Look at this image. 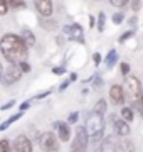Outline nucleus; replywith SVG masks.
Here are the masks:
<instances>
[{"instance_id":"a19ab883","label":"nucleus","mask_w":143,"mask_h":152,"mask_svg":"<svg viewBox=\"0 0 143 152\" xmlns=\"http://www.w3.org/2000/svg\"><path fill=\"white\" fill-rule=\"evenodd\" d=\"M7 2H9V0H7Z\"/></svg>"},{"instance_id":"c9c22d12","label":"nucleus","mask_w":143,"mask_h":152,"mask_svg":"<svg viewBox=\"0 0 143 152\" xmlns=\"http://www.w3.org/2000/svg\"><path fill=\"white\" fill-rule=\"evenodd\" d=\"M69 83H71L69 80H67V81H62V83H61V86H59V90H61V91H64V90L69 86Z\"/></svg>"},{"instance_id":"cd10ccee","label":"nucleus","mask_w":143,"mask_h":152,"mask_svg":"<svg viewBox=\"0 0 143 152\" xmlns=\"http://www.w3.org/2000/svg\"><path fill=\"white\" fill-rule=\"evenodd\" d=\"M111 19H113L115 24H121V20H123V14H121V12H116V14H113Z\"/></svg>"},{"instance_id":"2eb2a0df","label":"nucleus","mask_w":143,"mask_h":152,"mask_svg":"<svg viewBox=\"0 0 143 152\" xmlns=\"http://www.w3.org/2000/svg\"><path fill=\"white\" fill-rule=\"evenodd\" d=\"M20 117H22V113L19 112V113H14V115H10V117H9L7 120H4V122L0 124V132L7 130V129H9V127H10L12 124H15V122H17L19 118H20Z\"/></svg>"},{"instance_id":"9b49d317","label":"nucleus","mask_w":143,"mask_h":152,"mask_svg":"<svg viewBox=\"0 0 143 152\" xmlns=\"http://www.w3.org/2000/svg\"><path fill=\"white\" fill-rule=\"evenodd\" d=\"M111 120H113V125H115V130L118 137H128L130 135V124H126L125 120L118 118L116 115H111Z\"/></svg>"},{"instance_id":"6e6552de","label":"nucleus","mask_w":143,"mask_h":152,"mask_svg":"<svg viewBox=\"0 0 143 152\" xmlns=\"http://www.w3.org/2000/svg\"><path fill=\"white\" fill-rule=\"evenodd\" d=\"M62 32L69 41H74V42H84V32L83 27L79 24H69V26H64L62 27Z\"/></svg>"},{"instance_id":"423d86ee","label":"nucleus","mask_w":143,"mask_h":152,"mask_svg":"<svg viewBox=\"0 0 143 152\" xmlns=\"http://www.w3.org/2000/svg\"><path fill=\"white\" fill-rule=\"evenodd\" d=\"M88 134L84 130V127H79L76 129V135H74V140L71 144V151L69 152H88Z\"/></svg>"},{"instance_id":"7c9ffc66","label":"nucleus","mask_w":143,"mask_h":152,"mask_svg":"<svg viewBox=\"0 0 143 152\" xmlns=\"http://www.w3.org/2000/svg\"><path fill=\"white\" fill-rule=\"evenodd\" d=\"M131 36H133V31H128V32H125V34L120 37V42H125V41H128Z\"/></svg>"},{"instance_id":"7ed1b4c3","label":"nucleus","mask_w":143,"mask_h":152,"mask_svg":"<svg viewBox=\"0 0 143 152\" xmlns=\"http://www.w3.org/2000/svg\"><path fill=\"white\" fill-rule=\"evenodd\" d=\"M84 130H86L88 139L91 142H99L103 139V134H105V118H103V115L91 113L86 120Z\"/></svg>"},{"instance_id":"4468645a","label":"nucleus","mask_w":143,"mask_h":152,"mask_svg":"<svg viewBox=\"0 0 143 152\" xmlns=\"http://www.w3.org/2000/svg\"><path fill=\"white\" fill-rule=\"evenodd\" d=\"M19 37L24 41V44L27 46V48H32L34 44H35V36L34 32L30 31L29 27H22L20 29V34H19Z\"/></svg>"},{"instance_id":"72a5a7b5","label":"nucleus","mask_w":143,"mask_h":152,"mask_svg":"<svg viewBox=\"0 0 143 152\" xmlns=\"http://www.w3.org/2000/svg\"><path fill=\"white\" fill-rule=\"evenodd\" d=\"M49 95H51V90H47V91H44V93H39L37 96H35V100H42V98L49 96Z\"/></svg>"},{"instance_id":"4be33fe9","label":"nucleus","mask_w":143,"mask_h":152,"mask_svg":"<svg viewBox=\"0 0 143 152\" xmlns=\"http://www.w3.org/2000/svg\"><path fill=\"white\" fill-rule=\"evenodd\" d=\"M10 10V7L7 4V0H0V15H7Z\"/></svg>"},{"instance_id":"f704fd0d","label":"nucleus","mask_w":143,"mask_h":152,"mask_svg":"<svg viewBox=\"0 0 143 152\" xmlns=\"http://www.w3.org/2000/svg\"><path fill=\"white\" fill-rule=\"evenodd\" d=\"M93 61H94V64H99V63H101V54H99V53H94Z\"/></svg>"},{"instance_id":"bb28decb","label":"nucleus","mask_w":143,"mask_h":152,"mask_svg":"<svg viewBox=\"0 0 143 152\" xmlns=\"http://www.w3.org/2000/svg\"><path fill=\"white\" fill-rule=\"evenodd\" d=\"M142 7V0H131V10L133 12H138Z\"/></svg>"},{"instance_id":"f03ea898","label":"nucleus","mask_w":143,"mask_h":152,"mask_svg":"<svg viewBox=\"0 0 143 152\" xmlns=\"http://www.w3.org/2000/svg\"><path fill=\"white\" fill-rule=\"evenodd\" d=\"M123 93H125V98H128V102L136 110L143 105V91H142V85L138 81V78L126 76L125 86H123Z\"/></svg>"},{"instance_id":"ea45409f","label":"nucleus","mask_w":143,"mask_h":152,"mask_svg":"<svg viewBox=\"0 0 143 152\" xmlns=\"http://www.w3.org/2000/svg\"><path fill=\"white\" fill-rule=\"evenodd\" d=\"M2 73H4V66H2V63H0V78H2Z\"/></svg>"},{"instance_id":"dca6fc26","label":"nucleus","mask_w":143,"mask_h":152,"mask_svg":"<svg viewBox=\"0 0 143 152\" xmlns=\"http://www.w3.org/2000/svg\"><path fill=\"white\" fill-rule=\"evenodd\" d=\"M116 61H118V53H116L115 49H111L110 53H108V56H106L105 63H106V66H108V68H113V66L116 64Z\"/></svg>"},{"instance_id":"1a4fd4ad","label":"nucleus","mask_w":143,"mask_h":152,"mask_svg":"<svg viewBox=\"0 0 143 152\" xmlns=\"http://www.w3.org/2000/svg\"><path fill=\"white\" fill-rule=\"evenodd\" d=\"M34 5H35V10L39 12L40 17H51L54 12L52 0H34Z\"/></svg>"},{"instance_id":"2f4dec72","label":"nucleus","mask_w":143,"mask_h":152,"mask_svg":"<svg viewBox=\"0 0 143 152\" xmlns=\"http://www.w3.org/2000/svg\"><path fill=\"white\" fill-rule=\"evenodd\" d=\"M120 69H121V73H123V75H128V73H130V66H128L126 63H121Z\"/></svg>"},{"instance_id":"0eeeda50","label":"nucleus","mask_w":143,"mask_h":152,"mask_svg":"<svg viewBox=\"0 0 143 152\" xmlns=\"http://www.w3.org/2000/svg\"><path fill=\"white\" fill-rule=\"evenodd\" d=\"M10 149L12 152H34L32 140L27 135H24V134L17 135L14 139V142H10Z\"/></svg>"},{"instance_id":"58836bf2","label":"nucleus","mask_w":143,"mask_h":152,"mask_svg":"<svg viewBox=\"0 0 143 152\" xmlns=\"http://www.w3.org/2000/svg\"><path fill=\"white\" fill-rule=\"evenodd\" d=\"M130 24H131V26H135V24H136V17H131V19H130Z\"/></svg>"},{"instance_id":"a878e982","label":"nucleus","mask_w":143,"mask_h":152,"mask_svg":"<svg viewBox=\"0 0 143 152\" xmlns=\"http://www.w3.org/2000/svg\"><path fill=\"white\" fill-rule=\"evenodd\" d=\"M17 66L20 68V71H22V75H24V73H29V71H30V64H29L27 61H25V63H20V64H17Z\"/></svg>"},{"instance_id":"f3484780","label":"nucleus","mask_w":143,"mask_h":152,"mask_svg":"<svg viewBox=\"0 0 143 152\" xmlns=\"http://www.w3.org/2000/svg\"><path fill=\"white\" fill-rule=\"evenodd\" d=\"M121 120H125L126 124H130L133 120V110L130 108V107H123L121 108V117H120Z\"/></svg>"},{"instance_id":"f8f14e48","label":"nucleus","mask_w":143,"mask_h":152,"mask_svg":"<svg viewBox=\"0 0 143 152\" xmlns=\"http://www.w3.org/2000/svg\"><path fill=\"white\" fill-rule=\"evenodd\" d=\"M99 152H118V142H116L115 135H108L106 139L101 140V147Z\"/></svg>"},{"instance_id":"c756f323","label":"nucleus","mask_w":143,"mask_h":152,"mask_svg":"<svg viewBox=\"0 0 143 152\" xmlns=\"http://www.w3.org/2000/svg\"><path fill=\"white\" fill-rule=\"evenodd\" d=\"M15 103H17L15 100H10V102H7L5 105H2V107H0V110H4V112H5V110H10V108H12V107H14Z\"/></svg>"},{"instance_id":"20e7f679","label":"nucleus","mask_w":143,"mask_h":152,"mask_svg":"<svg viewBox=\"0 0 143 152\" xmlns=\"http://www.w3.org/2000/svg\"><path fill=\"white\" fill-rule=\"evenodd\" d=\"M39 147L42 152H59V140L54 132H44L39 137Z\"/></svg>"},{"instance_id":"4c0bfd02","label":"nucleus","mask_w":143,"mask_h":152,"mask_svg":"<svg viewBox=\"0 0 143 152\" xmlns=\"http://www.w3.org/2000/svg\"><path fill=\"white\" fill-rule=\"evenodd\" d=\"M77 80V75L76 73H71V76H69V81H76Z\"/></svg>"},{"instance_id":"39448f33","label":"nucleus","mask_w":143,"mask_h":152,"mask_svg":"<svg viewBox=\"0 0 143 152\" xmlns=\"http://www.w3.org/2000/svg\"><path fill=\"white\" fill-rule=\"evenodd\" d=\"M20 78H22V71L17 64H9L7 69H4L2 73V78H0V83L4 85V86H12L14 83L20 81Z\"/></svg>"},{"instance_id":"412c9836","label":"nucleus","mask_w":143,"mask_h":152,"mask_svg":"<svg viewBox=\"0 0 143 152\" xmlns=\"http://www.w3.org/2000/svg\"><path fill=\"white\" fill-rule=\"evenodd\" d=\"M0 152H12L10 142L7 140V139H0Z\"/></svg>"},{"instance_id":"a211bd4d","label":"nucleus","mask_w":143,"mask_h":152,"mask_svg":"<svg viewBox=\"0 0 143 152\" xmlns=\"http://www.w3.org/2000/svg\"><path fill=\"white\" fill-rule=\"evenodd\" d=\"M106 112V100H98V103L94 105V110H93V113H98V115H103Z\"/></svg>"},{"instance_id":"5701e85b","label":"nucleus","mask_w":143,"mask_h":152,"mask_svg":"<svg viewBox=\"0 0 143 152\" xmlns=\"http://www.w3.org/2000/svg\"><path fill=\"white\" fill-rule=\"evenodd\" d=\"M105 20H106V17H105V14L101 12V14L98 15V29L101 31V32L105 31Z\"/></svg>"},{"instance_id":"473e14b6","label":"nucleus","mask_w":143,"mask_h":152,"mask_svg":"<svg viewBox=\"0 0 143 152\" xmlns=\"http://www.w3.org/2000/svg\"><path fill=\"white\" fill-rule=\"evenodd\" d=\"M52 73H54V75H64L66 69H64L62 66H57V68H52Z\"/></svg>"},{"instance_id":"ddd939ff","label":"nucleus","mask_w":143,"mask_h":152,"mask_svg":"<svg viewBox=\"0 0 143 152\" xmlns=\"http://www.w3.org/2000/svg\"><path fill=\"white\" fill-rule=\"evenodd\" d=\"M110 98L111 102L115 105H121L123 102H125V93H123V88L120 86V85H113L110 90Z\"/></svg>"},{"instance_id":"f257e3e1","label":"nucleus","mask_w":143,"mask_h":152,"mask_svg":"<svg viewBox=\"0 0 143 152\" xmlns=\"http://www.w3.org/2000/svg\"><path fill=\"white\" fill-rule=\"evenodd\" d=\"M0 53L4 59L10 64H20L25 63L29 56V48L24 44V41L19 37V34L9 32L0 39Z\"/></svg>"},{"instance_id":"aec40b11","label":"nucleus","mask_w":143,"mask_h":152,"mask_svg":"<svg viewBox=\"0 0 143 152\" xmlns=\"http://www.w3.org/2000/svg\"><path fill=\"white\" fill-rule=\"evenodd\" d=\"M9 4V7H14V9H25V0H9L7 2Z\"/></svg>"},{"instance_id":"c85d7f7f","label":"nucleus","mask_w":143,"mask_h":152,"mask_svg":"<svg viewBox=\"0 0 143 152\" xmlns=\"http://www.w3.org/2000/svg\"><path fill=\"white\" fill-rule=\"evenodd\" d=\"M77 117H79V113H77V112H72V113H69L67 124H76V122H77Z\"/></svg>"},{"instance_id":"9d476101","label":"nucleus","mask_w":143,"mask_h":152,"mask_svg":"<svg viewBox=\"0 0 143 152\" xmlns=\"http://www.w3.org/2000/svg\"><path fill=\"white\" fill-rule=\"evenodd\" d=\"M54 129L57 130V140L61 142H69L71 139V127L67 122H56L54 124Z\"/></svg>"},{"instance_id":"6ab92c4d","label":"nucleus","mask_w":143,"mask_h":152,"mask_svg":"<svg viewBox=\"0 0 143 152\" xmlns=\"http://www.w3.org/2000/svg\"><path fill=\"white\" fill-rule=\"evenodd\" d=\"M121 151L123 152H135V144L131 140H123L121 142Z\"/></svg>"},{"instance_id":"b1692460","label":"nucleus","mask_w":143,"mask_h":152,"mask_svg":"<svg viewBox=\"0 0 143 152\" xmlns=\"http://www.w3.org/2000/svg\"><path fill=\"white\" fill-rule=\"evenodd\" d=\"M30 105H32V102H30V100H27V102H24V103H20V105H19V112H20V113H24L25 110H29V108H30Z\"/></svg>"},{"instance_id":"e433bc0d","label":"nucleus","mask_w":143,"mask_h":152,"mask_svg":"<svg viewBox=\"0 0 143 152\" xmlns=\"http://www.w3.org/2000/svg\"><path fill=\"white\" fill-rule=\"evenodd\" d=\"M89 26H91V27H94V26H96V20H94V17H93V15L89 17Z\"/></svg>"},{"instance_id":"393cba45","label":"nucleus","mask_w":143,"mask_h":152,"mask_svg":"<svg viewBox=\"0 0 143 152\" xmlns=\"http://www.w3.org/2000/svg\"><path fill=\"white\" fill-rule=\"evenodd\" d=\"M110 2H111L115 7H118V9H121V7H125V5L128 4V0H110Z\"/></svg>"}]
</instances>
